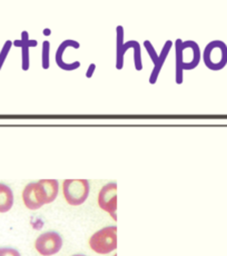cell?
<instances>
[{
  "instance_id": "30bf717a",
  "label": "cell",
  "mask_w": 227,
  "mask_h": 256,
  "mask_svg": "<svg viewBox=\"0 0 227 256\" xmlns=\"http://www.w3.org/2000/svg\"><path fill=\"white\" fill-rule=\"evenodd\" d=\"M172 45H174V42H172V40H167L164 44V46H162L160 52L158 54V58H157L156 62L154 64V68H152V74L150 76V80H148V82H150V85H155L156 82L158 80V76H160V74L162 72V66H164V64H165L166 59H167V56H168V54L170 52Z\"/></svg>"
},
{
  "instance_id": "7402d4cb",
  "label": "cell",
  "mask_w": 227,
  "mask_h": 256,
  "mask_svg": "<svg viewBox=\"0 0 227 256\" xmlns=\"http://www.w3.org/2000/svg\"><path fill=\"white\" fill-rule=\"evenodd\" d=\"M114 256H117V255H116V254H115V255H114Z\"/></svg>"
},
{
  "instance_id": "44dd1931",
  "label": "cell",
  "mask_w": 227,
  "mask_h": 256,
  "mask_svg": "<svg viewBox=\"0 0 227 256\" xmlns=\"http://www.w3.org/2000/svg\"><path fill=\"white\" fill-rule=\"evenodd\" d=\"M72 256H87V255H84V254H74Z\"/></svg>"
},
{
  "instance_id": "ac0fdd59",
  "label": "cell",
  "mask_w": 227,
  "mask_h": 256,
  "mask_svg": "<svg viewBox=\"0 0 227 256\" xmlns=\"http://www.w3.org/2000/svg\"><path fill=\"white\" fill-rule=\"evenodd\" d=\"M0 256H22V254L16 248L2 246V248H0Z\"/></svg>"
},
{
  "instance_id": "2e32d148",
  "label": "cell",
  "mask_w": 227,
  "mask_h": 256,
  "mask_svg": "<svg viewBox=\"0 0 227 256\" xmlns=\"http://www.w3.org/2000/svg\"><path fill=\"white\" fill-rule=\"evenodd\" d=\"M12 45H14V44H12V40H7L6 42L4 44L2 50H0V72H2V68L4 66V62H6L7 56H8L9 52H10Z\"/></svg>"
},
{
  "instance_id": "8992f818",
  "label": "cell",
  "mask_w": 227,
  "mask_h": 256,
  "mask_svg": "<svg viewBox=\"0 0 227 256\" xmlns=\"http://www.w3.org/2000/svg\"><path fill=\"white\" fill-rule=\"evenodd\" d=\"M62 238L57 232H46L40 234L34 242V248L42 256H52L60 252Z\"/></svg>"
},
{
  "instance_id": "9c48e42d",
  "label": "cell",
  "mask_w": 227,
  "mask_h": 256,
  "mask_svg": "<svg viewBox=\"0 0 227 256\" xmlns=\"http://www.w3.org/2000/svg\"><path fill=\"white\" fill-rule=\"evenodd\" d=\"M14 46L22 48V70H28L30 67V56H29V48L36 47L38 45L37 40H32L29 38L28 32H22V38L19 40H14Z\"/></svg>"
},
{
  "instance_id": "9a60e30c",
  "label": "cell",
  "mask_w": 227,
  "mask_h": 256,
  "mask_svg": "<svg viewBox=\"0 0 227 256\" xmlns=\"http://www.w3.org/2000/svg\"><path fill=\"white\" fill-rule=\"evenodd\" d=\"M42 67L44 70H48V68L50 67V42L48 40H45L42 42Z\"/></svg>"
},
{
  "instance_id": "277c9868",
  "label": "cell",
  "mask_w": 227,
  "mask_h": 256,
  "mask_svg": "<svg viewBox=\"0 0 227 256\" xmlns=\"http://www.w3.org/2000/svg\"><path fill=\"white\" fill-rule=\"evenodd\" d=\"M90 192V186L87 180H65L62 183L64 198L72 206H80L85 203Z\"/></svg>"
},
{
  "instance_id": "d6986e66",
  "label": "cell",
  "mask_w": 227,
  "mask_h": 256,
  "mask_svg": "<svg viewBox=\"0 0 227 256\" xmlns=\"http://www.w3.org/2000/svg\"><path fill=\"white\" fill-rule=\"evenodd\" d=\"M96 72V65H95V64H90V67L87 68L86 77L87 78H92V75H94V72Z\"/></svg>"
},
{
  "instance_id": "3957f363",
  "label": "cell",
  "mask_w": 227,
  "mask_h": 256,
  "mask_svg": "<svg viewBox=\"0 0 227 256\" xmlns=\"http://www.w3.org/2000/svg\"><path fill=\"white\" fill-rule=\"evenodd\" d=\"M90 246L94 252L100 255L110 254L117 248V226H106L90 238Z\"/></svg>"
},
{
  "instance_id": "5b68a950",
  "label": "cell",
  "mask_w": 227,
  "mask_h": 256,
  "mask_svg": "<svg viewBox=\"0 0 227 256\" xmlns=\"http://www.w3.org/2000/svg\"><path fill=\"white\" fill-rule=\"evenodd\" d=\"M22 198L24 206L30 210H37L48 204L46 190L39 182H32L24 186Z\"/></svg>"
},
{
  "instance_id": "52a82bcc",
  "label": "cell",
  "mask_w": 227,
  "mask_h": 256,
  "mask_svg": "<svg viewBox=\"0 0 227 256\" xmlns=\"http://www.w3.org/2000/svg\"><path fill=\"white\" fill-rule=\"evenodd\" d=\"M98 205L117 220V183L110 182L102 187L98 194Z\"/></svg>"
},
{
  "instance_id": "4fadbf2b",
  "label": "cell",
  "mask_w": 227,
  "mask_h": 256,
  "mask_svg": "<svg viewBox=\"0 0 227 256\" xmlns=\"http://www.w3.org/2000/svg\"><path fill=\"white\" fill-rule=\"evenodd\" d=\"M124 27L120 24L116 28V70H122L124 68V57L122 55V47H124Z\"/></svg>"
},
{
  "instance_id": "ba28073f",
  "label": "cell",
  "mask_w": 227,
  "mask_h": 256,
  "mask_svg": "<svg viewBox=\"0 0 227 256\" xmlns=\"http://www.w3.org/2000/svg\"><path fill=\"white\" fill-rule=\"evenodd\" d=\"M68 48L80 49V44L76 40H74V39H66V40H64L60 45L58 46L56 54H55L56 64H57V66L62 70H66V72L76 70L77 68L80 67V62H64V54H65V52Z\"/></svg>"
},
{
  "instance_id": "ffe728a7",
  "label": "cell",
  "mask_w": 227,
  "mask_h": 256,
  "mask_svg": "<svg viewBox=\"0 0 227 256\" xmlns=\"http://www.w3.org/2000/svg\"><path fill=\"white\" fill-rule=\"evenodd\" d=\"M44 32H45V35H49V34H52L50 30H49V29H46V30Z\"/></svg>"
},
{
  "instance_id": "6da1fadb",
  "label": "cell",
  "mask_w": 227,
  "mask_h": 256,
  "mask_svg": "<svg viewBox=\"0 0 227 256\" xmlns=\"http://www.w3.org/2000/svg\"><path fill=\"white\" fill-rule=\"evenodd\" d=\"M174 45L176 60L175 80L177 85H182L184 80V72L193 70L200 65L202 50L198 44L194 40L182 42V39H176Z\"/></svg>"
},
{
  "instance_id": "5bb4252c",
  "label": "cell",
  "mask_w": 227,
  "mask_h": 256,
  "mask_svg": "<svg viewBox=\"0 0 227 256\" xmlns=\"http://www.w3.org/2000/svg\"><path fill=\"white\" fill-rule=\"evenodd\" d=\"M47 194V203L50 204L57 198L59 193V182L57 180H39Z\"/></svg>"
},
{
  "instance_id": "7c38bea8",
  "label": "cell",
  "mask_w": 227,
  "mask_h": 256,
  "mask_svg": "<svg viewBox=\"0 0 227 256\" xmlns=\"http://www.w3.org/2000/svg\"><path fill=\"white\" fill-rule=\"evenodd\" d=\"M132 49L134 50V65L135 70L137 72L142 70V48L140 44L136 40H128L124 44V47H122V55L125 58V54L127 52L128 49Z\"/></svg>"
},
{
  "instance_id": "8fae6325",
  "label": "cell",
  "mask_w": 227,
  "mask_h": 256,
  "mask_svg": "<svg viewBox=\"0 0 227 256\" xmlns=\"http://www.w3.org/2000/svg\"><path fill=\"white\" fill-rule=\"evenodd\" d=\"M14 196L8 185L0 183V213H7L14 206Z\"/></svg>"
},
{
  "instance_id": "7a4b0ae2",
  "label": "cell",
  "mask_w": 227,
  "mask_h": 256,
  "mask_svg": "<svg viewBox=\"0 0 227 256\" xmlns=\"http://www.w3.org/2000/svg\"><path fill=\"white\" fill-rule=\"evenodd\" d=\"M202 58L210 70H224L227 65V45L223 40L210 42L202 52Z\"/></svg>"
},
{
  "instance_id": "e0dca14e",
  "label": "cell",
  "mask_w": 227,
  "mask_h": 256,
  "mask_svg": "<svg viewBox=\"0 0 227 256\" xmlns=\"http://www.w3.org/2000/svg\"><path fill=\"white\" fill-rule=\"evenodd\" d=\"M142 45H144V47H145V49H146L147 54H148V55H150V59H152V64H155V62H156V60H157V58H158V52H156V49L154 48V46H152V42H150V40H145V42H144V44H142Z\"/></svg>"
}]
</instances>
